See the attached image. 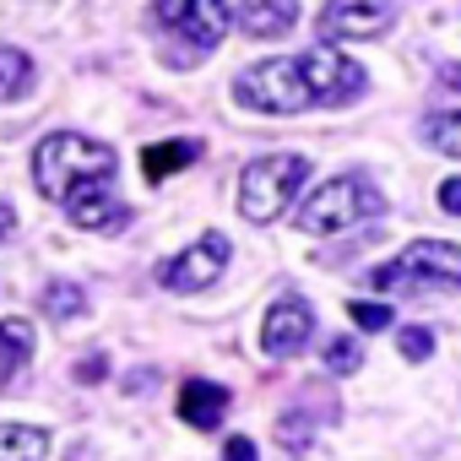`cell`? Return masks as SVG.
I'll use <instances>...</instances> for the list:
<instances>
[{"instance_id":"obj_11","label":"cell","mask_w":461,"mask_h":461,"mask_svg":"<svg viewBox=\"0 0 461 461\" xmlns=\"http://www.w3.org/2000/svg\"><path fill=\"white\" fill-rule=\"evenodd\" d=\"M66 212H71V222H77V228H87V234H114V228H125V222H131V206H120V201L109 195V185H93V190L71 195V201H66Z\"/></svg>"},{"instance_id":"obj_3","label":"cell","mask_w":461,"mask_h":461,"mask_svg":"<svg viewBox=\"0 0 461 461\" xmlns=\"http://www.w3.org/2000/svg\"><path fill=\"white\" fill-rule=\"evenodd\" d=\"M152 28L163 33V60L174 71L201 66V55H212L222 44V33L234 28V0H152Z\"/></svg>"},{"instance_id":"obj_22","label":"cell","mask_w":461,"mask_h":461,"mask_svg":"<svg viewBox=\"0 0 461 461\" xmlns=\"http://www.w3.org/2000/svg\"><path fill=\"white\" fill-rule=\"evenodd\" d=\"M104 375H109V364H104V358H98V353H87V358H82V364H77V380H82V385H98V380H104Z\"/></svg>"},{"instance_id":"obj_20","label":"cell","mask_w":461,"mask_h":461,"mask_svg":"<svg viewBox=\"0 0 461 461\" xmlns=\"http://www.w3.org/2000/svg\"><path fill=\"white\" fill-rule=\"evenodd\" d=\"M348 315H353V326H358V331H385V326L396 321L385 304H364V299H353V304H348Z\"/></svg>"},{"instance_id":"obj_25","label":"cell","mask_w":461,"mask_h":461,"mask_svg":"<svg viewBox=\"0 0 461 461\" xmlns=\"http://www.w3.org/2000/svg\"><path fill=\"white\" fill-rule=\"evenodd\" d=\"M12 228H17V212H12L6 201H0V240H6V234H12Z\"/></svg>"},{"instance_id":"obj_4","label":"cell","mask_w":461,"mask_h":461,"mask_svg":"<svg viewBox=\"0 0 461 461\" xmlns=\"http://www.w3.org/2000/svg\"><path fill=\"white\" fill-rule=\"evenodd\" d=\"M375 217H385V195L364 174H337V179H326L299 206V234L337 240V234H358V228H369Z\"/></svg>"},{"instance_id":"obj_24","label":"cell","mask_w":461,"mask_h":461,"mask_svg":"<svg viewBox=\"0 0 461 461\" xmlns=\"http://www.w3.org/2000/svg\"><path fill=\"white\" fill-rule=\"evenodd\" d=\"M439 206H445L450 217H461V179H445V185H439Z\"/></svg>"},{"instance_id":"obj_9","label":"cell","mask_w":461,"mask_h":461,"mask_svg":"<svg viewBox=\"0 0 461 461\" xmlns=\"http://www.w3.org/2000/svg\"><path fill=\"white\" fill-rule=\"evenodd\" d=\"M310 337H315V310H310V299L283 294V299L267 310V326H261L267 358H299V353L310 348Z\"/></svg>"},{"instance_id":"obj_10","label":"cell","mask_w":461,"mask_h":461,"mask_svg":"<svg viewBox=\"0 0 461 461\" xmlns=\"http://www.w3.org/2000/svg\"><path fill=\"white\" fill-rule=\"evenodd\" d=\"M321 423H337V402H331V396L321 402L315 391H304L299 407H288V412L277 418V439H283L294 456H304V450L315 445V429H321Z\"/></svg>"},{"instance_id":"obj_2","label":"cell","mask_w":461,"mask_h":461,"mask_svg":"<svg viewBox=\"0 0 461 461\" xmlns=\"http://www.w3.org/2000/svg\"><path fill=\"white\" fill-rule=\"evenodd\" d=\"M109 179H114V147H104L82 131H55L33 147V185L50 201H71Z\"/></svg>"},{"instance_id":"obj_8","label":"cell","mask_w":461,"mask_h":461,"mask_svg":"<svg viewBox=\"0 0 461 461\" xmlns=\"http://www.w3.org/2000/svg\"><path fill=\"white\" fill-rule=\"evenodd\" d=\"M228 256H234L228 234H201L195 245H185L174 261H163V267H158V283H163L168 294H201V288H212V283L222 277Z\"/></svg>"},{"instance_id":"obj_26","label":"cell","mask_w":461,"mask_h":461,"mask_svg":"<svg viewBox=\"0 0 461 461\" xmlns=\"http://www.w3.org/2000/svg\"><path fill=\"white\" fill-rule=\"evenodd\" d=\"M439 82H445V87H456V93H461V60H456V66H445V71H439Z\"/></svg>"},{"instance_id":"obj_5","label":"cell","mask_w":461,"mask_h":461,"mask_svg":"<svg viewBox=\"0 0 461 461\" xmlns=\"http://www.w3.org/2000/svg\"><path fill=\"white\" fill-rule=\"evenodd\" d=\"M304 179H310V158H299V152H267V158L245 163V174H240V217L256 222V228L277 222L294 206V195L304 190Z\"/></svg>"},{"instance_id":"obj_16","label":"cell","mask_w":461,"mask_h":461,"mask_svg":"<svg viewBox=\"0 0 461 461\" xmlns=\"http://www.w3.org/2000/svg\"><path fill=\"white\" fill-rule=\"evenodd\" d=\"M33 82H39L33 55H23V50H12V44H0V104L28 98V93H33Z\"/></svg>"},{"instance_id":"obj_12","label":"cell","mask_w":461,"mask_h":461,"mask_svg":"<svg viewBox=\"0 0 461 461\" xmlns=\"http://www.w3.org/2000/svg\"><path fill=\"white\" fill-rule=\"evenodd\" d=\"M299 23V0H245L240 6V33L250 39H283Z\"/></svg>"},{"instance_id":"obj_6","label":"cell","mask_w":461,"mask_h":461,"mask_svg":"<svg viewBox=\"0 0 461 461\" xmlns=\"http://www.w3.org/2000/svg\"><path fill=\"white\" fill-rule=\"evenodd\" d=\"M375 294H450L461 288V250L445 240H412L391 267L369 272Z\"/></svg>"},{"instance_id":"obj_14","label":"cell","mask_w":461,"mask_h":461,"mask_svg":"<svg viewBox=\"0 0 461 461\" xmlns=\"http://www.w3.org/2000/svg\"><path fill=\"white\" fill-rule=\"evenodd\" d=\"M33 358V326L28 321H0V391L17 380V369Z\"/></svg>"},{"instance_id":"obj_7","label":"cell","mask_w":461,"mask_h":461,"mask_svg":"<svg viewBox=\"0 0 461 461\" xmlns=\"http://www.w3.org/2000/svg\"><path fill=\"white\" fill-rule=\"evenodd\" d=\"M396 23V0H326L315 28L321 44H358V39H380Z\"/></svg>"},{"instance_id":"obj_13","label":"cell","mask_w":461,"mask_h":461,"mask_svg":"<svg viewBox=\"0 0 461 461\" xmlns=\"http://www.w3.org/2000/svg\"><path fill=\"white\" fill-rule=\"evenodd\" d=\"M179 418L190 429H217L228 418V391L212 385V380H185L179 385Z\"/></svg>"},{"instance_id":"obj_23","label":"cell","mask_w":461,"mask_h":461,"mask_svg":"<svg viewBox=\"0 0 461 461\" xmlns=\"http://www.w3.org/2000/svg\"><path fill=\"white\" fill-rule=\"evenodd\" d=\"M222 461H261V456H256V439H245V434L228 439V445H222Z\"/></svg>"},{"instance_id":"obj_1","label":"cell","mask_w":461,"mask_h":461,"mask_svg":"<svg viewBox=\"0 0 461 461\" xmlns=\"http://www.w3.org/2000/svg\"><path fill=\"white\" fill-rule=\"evenodd\" d=\"M369 87L364 66L348 60L331 44H315L304 55H283V60H256L250 71H240L234 98L256 114H304V109H337L353 104Z\"/></svg>"},{"instance_id":"obj_18","label":"cell","mask_w":461,"mask_h":461,"mask_svg":"<svg viewBox=\"0 0 461 461\" xmlns=\"http://www.w3.org/2000/svg\"><path fill=\"white\" fill-rule=\"evenodd\" d=\"M39 304H44V315H50V321H82V315H87V294H82L77 283H66V277H60V283H50Z\"/></svg>"},{"instance_id":"obj_19","label":"cell","mask_w":461,"mask_h":461,"mask_svg":"<svg viewBox=\"0 0 461 461\" xmlns=\"http://www.w3.org/2000/svg\"><path fill=\"white\" fill-rule=\"evenodd\" d=\"M321 364H326L331 375H353L364 358H358V342H353V337H326V353H321Z\"/></svg>"},{"instance_id":"obj_17","label":"cell","mask_w":461,"mask_h":461,"mask_svg":"<svg viewBox=\"0 0 461 461\" xmlns=\"http://www.w3.org/2000/svg\"><path fill=\"white\" fill-rule=\"evenodd\" d=\"M50 434L33 423H0V461H44Z\"/></svg>"},{"instance_id":"obj_15","label":"cell","mask_w":461,"mask_h":461,"mask_svg":"<svg viewBox=\"0 0 461 461\" xmlns=\"http://www.w3.org/2000/svg\"><path fill=\"white\" fill-rule=\"evenodd\" d=\"M195 158H201V141L174 136V141H158V147H147V152H141V174L158 185V179L179 174V168H185V163H195Z\"/></svg>"},{"instance_id":"obj_21","label":"cell","mask_w":461,"mask_h":461,"mask_svg":"<svg viewBox=\"0 0 461 461\" xmlns=\"http://www.w3.org/2000/svg\"><path fill=\"white\" fill-rule=\"evenodd\" d=\"M396 348H402V358H412V364H423V358L434 353V337H429L423 326H402V331H396Z\"/></svg>"}]
</instances>
